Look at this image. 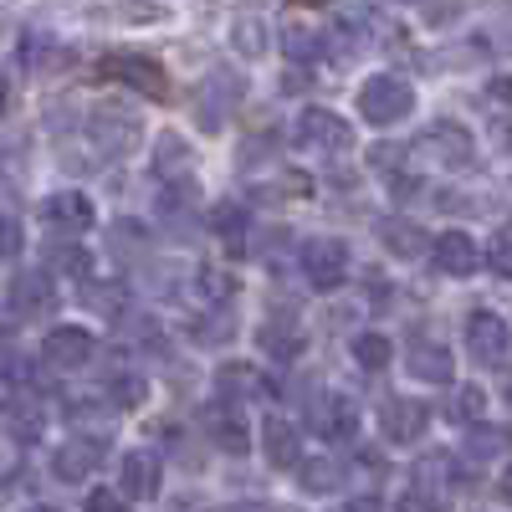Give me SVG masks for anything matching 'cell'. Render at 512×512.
Wrapping results in <instances>:
<instances>
[{
  "mask_svg": "<svg viewBox=\"0 0 512 512\" xmlns=\"http://www.w3.org/2000/svg\"><path fill=\"white\" fill-rule=\"evenodd\" d=\"M410 149V164H441V169H472L477 164V144H472V128H461L451 118L431 123Z\"/></svg>",
  "mask_w": 512,
  "mask_h": 512,
  "instance_id": "1",
  "label": "cell"
},
{
  "mask_svg": "<svg viewBox=\"0 0 512 512\" xmlns=\"http://www.w3.org/2000/svg\"><path fill=\"white\" fill-rule=\"evenodd\" d=\"M359 108H364V118L374 128H395V123H405L415 113V88L400 72H379V77H369L359 88Z\"/></svg>",
  "mask_w": 512,
  "mask_h": 512,
  "instance_id": "2",
  "label": "cell"
},
{
  "mask_svg": "<svg viewBox=\"0 0 512 512\" xmlns=\"http://www.w3.org/2000/svg\"><path fill=\"white\" fill-rule=\"evenodd\" d=\"M297 267H303L308 287H318V292L344 287L349 282V267H354L349 241L344 236H313V241H303V251H297Z\"/></svg>",
  "mask_w": 512,
  "mask_h": 512,
  "instance_id": "3",
  "label": "cell"
},
{
  "mask_svg": "<svg viewBox=\"0 0 512 512\" xmlns=\"http://www.w3.org/2000/svg\"><path fill=\"white\" fill-rule=\"evenodd\" d=\"M308 420H313V431L328 441V446H344L359 436V400L349 390H323V395H308Z\"/></svg>",
  "mask_w": 512,
  "mask_h": 512,
  "instance_id": "4",
  "label": "cell"
},
{
  "mask_svg": "<svg viewBox=\"0 0 512 512\" xmlns=\"http://www.w3.org/2000/svg\"><path fill=\"white\" fill-rule=\"evenodd\" d=\"M292 139L303 149L344 154V149H354V128H349V118H338L333 108H303L297 123H292Z\"/></svg>",
  "mask_w": 512,
  "mask_h": 512,
  "instance_id": "5",
  "label": "cell"
},
{
  "mask_svg": "<svg viewBox=\"0 0 512 512\" xmlns=\"http://www.w3.org/2000/svg\"><path fill=\"white\" fill-rule=\"evenodd\" d=\"M466 354H472L477 364H487V369L507 364L512 359V328H507V318L477 308L472 318H466Z\"/></svg>",
  "mask_w": 512,
  "mask_h": 512,
  "instance_id": "6",
  "label": "cell"
},
{
  "mask_svg": "<svg viewBox=\"0 0 512 512\" xmlns=\"http://www.w3.org/2000/svg\"><path fill=\"white\" fill-rule=\"evenodd\" d=\"M379 431L390 446H415L425 431H431V405L415 400V395H395V400H384L379 410Z\"/></svg>",
  "mask_w": 512,
  "mask_h": 512,
  "instance_id": "7",
  "label": "cell"
},
{
  "mask_svg": "<svg viewBox=\"0 0 512 512\" xmlns=\"http://www.w3.org/2000/svg\"><path fill=\"white\" fill-rule=\"evenodd\" d=\"M241 77L236 72H210L205 82H200V93H195V118H200V128H210V134H221L226 128V118H231V108L241 103Z\"/></svg>",
  "mask_w": 512,
  "mask_h": 512,
  "instance_id": "8",
  "label": "cell"
},
{
  "mask_svg": "<svg viewBox=\"0 0 512 512\" xmlns=\"http://www.w3.org/2000/svg\"><path fill=\"white\" fill-rule=\"evenodd\" d=\"M139 134H144V123H139L134 113H123V108H98V113L88 118V139H93V149H98L103 159L128 154V149L139 144Z\"/></svg>",
  "mask_w": 512,
  "mask_h": 512,
  "instance_id": "9",
  "label": "cell"
},
{
  "mask_svg": "<svg viewBox=\"0 0 512 512\" xmlns=\"http://www.w3.org/2000/svg\"><path fill=\"white\" fill-rule=\"evenodd\" d=\"M205 441L210 446H221L226 456H241V451H251V425H246V415H241V405L236 400H210L205 405Z\"/></svg>",
  "mask_w": 512,
  "mask_h": 512,
  "instance_id": "10",
  "label": "cell"
},
{
  "mask_svg": "<svg viewBox=\"0 0 512 512\" xmlns=\"http://www.w3.org/2000/svg\"><path fill=\"white\" fill-rule=\"evenodd\" d=\"M103 72H108L113 82H123V88L144 93V98H164V93H169L164 67H159L154 57H144V52H108V57H103Z\"/></svg>",
  "mask_w": 512,
  "mask_h": 512,
  "instance_id": "11",
  "label": "cell"
},
{
  "mask_svg": "<svg viewBox=\"0 0 512 512\" xmlns=\"http://www.w3.org/2000/svg\"><path fill=\"white\" fill-rule=\"evenodd\" d=\"M103 456H108V436H72V441L57 446V456H52V477L67 482V487H77V482H88V477L98 472Z\"/></svg>",
  "mask_w": 512,
  "mask_h": 512,
  "instance_id": "12",
  "label": "cell"
},
{
  "mask_svg": "<svg viewBox=\"0 0 512 512\" xmlns=\"http://www.w3.org/2000/svg\"><path fill=\"white\" fill-rule=\"evenodd\" d=\"M405 369H410V379H420V384H451V374H456V354L441 344V338H431V333H410Z\"/></svg>",
  "mask_w": 512,
  "mask_h": 512,
  "instance_id": "13",
  "label": "cell"
},
{
  "mask_svg": "<svg viewBox=\"0 0 512 512\" xmlns=\"http://www.w3.org/2000/svg\"><path fill=\"white\" fill-rule=\"evenodd\" d=\"M216 395H221V400H236V405H246V400L267 405V400H277V384H272L262 369H251V364L231 359V364L216 369Z\"/></svg>",
  "mask_w": 512,
  "mask_h": 512,
  "instance_id": "14",
  "label": "cell"
},
{
  "mask_svg": "<svg viewBox=\"0 0 512 512\" xmlns=\"http://www.w3.org/2000/svg\"><path fill=\"white\" fill-rule=\"evenodd\" d=\"M41 359H47L52 369H82V364H93L98 359V338L88 328H52L47 333V344H41Z\"/></svg>",
  "mask_w": 512,
  "mask_h": 512,
  "instance_id": "15",
  "label": "cell"
},
{
  "mask_svg": "<svg viewBox=\"0 0 512 512\" xmlns=\"http://www.w3.org/2000/svg\"><path fill=\"white\" fill-rule=\"evenodd\" d=\"M41 221H47L52 231H62V236H82L93 226V200L82 190H57V195L41 200Z\"/></svg>",
  "mask_w": 512,
  "mask_h": 512,
  "instance_id": "16",
  "label": "cell"
},
{
  "mask_svg": "<svg viewBox=\"0 0 512 512\" xmlns=\"http://www.w3.org/2000/svg\"><path fill=\"white\" fill-rule=\"evenodd\" d=\"M11 308L21 318H41L57 308V282H52V267H36V272H16L11 282Z\"/></svg>",
  "mask_w": 512,
  "mask_h": 512,
  "instance_id": "17",
  "label": "cell"
},
{
  "mask_svg": "<svg viewBox=\"0 0 512 512\" xmlns=\"http://www.w3.org/2000/svg\"><path fill=\"white\" fill-rule=\"evenodd\" d=\"M123 502H149L159 497V482H164V461L154 451H128L123 456Z\"/></svg>",
  "mask_w": 512,
  "mask_h": 512,
  "instance_id": "18",
  "label": "cell"
},
{
  "mask_svg": "<svg viewBox=\"0 0 512 512\" xmlns=\"http://www.w3.org/2000/svg\"><path fill=\"white\" fill-rule=\"evenodd\" d=\"M431 262H436L441 277H472L482 256H477V241L466 231H441L436 246H431Z\"/></svg>",
  "mask_w": 512,
  "mask_h": 512,
  "instance_id": "19",
  "label": "cell"
},
{
  "mask_svg": "<svg viewBox=\"0 0 512 512\" xmlns=\"http://www.w3.org/2000/svg\"><path fill=\"white\" fill-rule=\"evenodd\" d=\"M41 431H47V405H41L36 395H11L6 400V436L16 441V446H31V441H41Z\"/></svg>",
  "mask_w": 512,
  "mask_h": 512,
  "instance_id": "20",
  "label": "cell"
},
{
  "mask_svg": "<svg viewBox=\"0 0 512 512\" xmlns=\"http://www.w3.org/2000/svg\"><path fill=\"white\" fill-rule=\"evenodd\" d=\"M446 472H451V456H446V451L420 456V466L410 472V497H405V507H431V502H436V492L451 482Z\"/></svg>",
  "mask_w": 512,
  "mask_h": 512,
  "instance_id": "21",
  "label": "cell"
},
{
  "mask_svg": "<svg viewBox=\"0 0 512 512\" xmlns=\"http://www.w3.org/2000/svg\"><path fill=\"white\" fill-rule=\"evenodd\" d=\"M262 451L272 466H297L303 461V436H297V425L287 415H267L262 420Z\"/></svg>",
  "mask_w": 512,
  "mask_h": 512,
  "instance_id": "22",
  "label": "cell"
},
{
  "mask_svg": "<svg viewBox=\"0 0 512 512\" xmlns=\"http://www.w3.org/2000/svg\"><path fill=\"white\" fill-rule=\"evenodd\" d=\"M256 344H262V354H272L277 364H292L297 354L308 349V338H303V328H297L292 318H282V323H262V328H256Z\"/></svg>",
  "mask_w": 512,
  "mask_h": 512,
  "instance_id": "23",
  "label": "cell"
},
{
  "mask_svg": "<svg viewBox=\"0 0 512 512\" xmlns=\"http://www.w3.org/2000/svg\"><path fill=\"white\" fill-rule=\"evenodd\" d=\"M461 451L472 456V461H497V456L512 451V431H507V425H482V420H472V425H466V436H461Z\"/></svg>",
  "mask_w": 512,
  "mask_h": 512,
  "instance_id": "24",
  "label": "cell"
},
{
  "mask_svg": "<svg viewBox=\"0 0 512 512\" xmlns=\"http://www.w3.org/2000/svg\"><path fill=\"white\" fill-rule=\"evenodd\" d=\"M154 169L164 180H190L195 175V149L180 139V134H159L154 144Z\"/></svg>",
  "mask_w": 512,
  "mask_h": 512,
  "instance_id": "25",
  "label": "cell"
},
{
  "mask_svg": "<svg viewBox=\"0 0 512 512\" xmlns=\"http://www.w3.org/2000/svg\"><path fill=\"white\" fill-rule=\"evenodd\" d=\"M374 231H379V241L390 246L395 256H405V262H415V256L425 251L420 226H415V221H405V216H379V221H374Z\"/></svg>",
  "mask_w": 512,
  "mask_h": 512,
  "instance_id": "26",
  "label": "cell"
},
{
  "mask_svg": "<svg viewBox=\"0 0 512 512\" xmlns=\"http://www.w3.org/2000/svg\"><path fill=\"white\" fill-rule=\"evenodd\" d=\"M297 466H303V487L313 497L338 492V487L349 482V461H338V456H313V461H297Z\"/></svg>",
  "mask_w": 512,
  "mask_h": 512,
  "instance_id": "27",
  "label": "cell"
},
{
  "mask_svg": "<svg viewBox=\"0 0 512 512\" xmlns=\"http://www.w3.org/2000/svg\"><path fill=\"white\" fill-rule=\"evenodd\" d=\"M205 231H216L221 241H241L246 231H251V210L246 205H236V200H216V205H210L205 210Z\"/></svg>",
  "mask_w": 512,
  "mask_h": 512,
  "instance_id": "28",
  "label": "cell"
},
{
  "mask_svg": "<svg viewBox=\"0 0 512 512\" xmlns=\"http://www.w3.org/2000/svg\"><path fill=\"white\" fill-rule=\"evenodd\" d=\"M144 395H149V384H144V374H139V369H113V374H108L103 400H108L113 410H139V405H144Z\"/></svg>",
  "mask_w": 512,
  "mask_h": 512,
  "instance_id": "29",
  "label": "cell"
},
{
  "mask_svg": "<svg viewBox=\"0 0 512 512\" xmlns=\"http://www.w3.org/2000/svg\"><path fill=\"white\" fill-rule=\"evenodd\" d=\"M282 52H287V62H297V67L318 62V57H323V31H318V26H303V21H292V26L282 31Z\"/></svg>",
  "mask_w": 512,
  "mask_h": 512,
  "instance_id": "30",
  "label": "cell"
},
{
  "mask_svg": "<svg viewBox=\"0 0 512 512\" xmlns=\"http://www.w3.org/2000/svg\"><path fill=\"white\" fill-rule=\"evenodd\" d=\"M82 303L88 308H98L103 318H123L128 313V287L123 282H82Z\"/></svg>",
  "mask_w": 512,
  "mask_h": 512,
  "instance_id": "31",
  "label": "cell"
},
{
  "mask_svg": "<svg viewBox=\"0 0 512 512\" xmlns=\"http://www.w3.org/2000/svg\"><path fill=\"white\" fill-rule=\"evenodd\" d=\"M195 297H200V303H210V308H226L231 297H236V277L226 267H200L195 272Z\"/></svg>",
  "mask_w": 512,
  "mask_h": 512,
  "instance_id": "32",
  "label": "cell"
},
{
  "mask_svg": "<svg viewBox=\"0 0 512 512\" xmlns=\"http://www.w3.org/2000/svg\"><path fill=\"white\" fill-rule=\"evenodd\" d=\"M482 410H487V390H482V384H456L451 400H446V415H451L456 425L482 420Z\"/></svg>",
  "mask_w": 512,
  "mask_h": 512,
  "instance_id": "33",
  "label": "cell"
},
{
  "mask_svg": "<svg viewBox=\"0 0 512 512\" xmlns=\"http://www.w3.org/2000/svg\"><path fill=\"white\" fill-rule=\"evenodd\" d=\"M108 246H113L118 262H128V256H144V251H149V231H144L139 221H113Z\"/></svg>",
  "mask_w": 512,
  "mask_h": 512,
  "instance_id": "34",
  "label": "cell"
},
{
  "mask_svg": "<svg viewBox=\"0 0 512 512\" xmlns=\"http://www.w3.org/2000/svg\"><path fill=\"white\" fill-rule=\"evenodd\" d=\"M113 415H118V410H113L103 395H88V400H72V405H67V420H72V425H93V436H103V425H108Z\"/></svg>",
  "mask_w": 512,
  "mask_h": 512,
  "instance_id": "35",
  "label": "cell"
},
{
  "mask_svg": "<svg viewBox=\"0 0 512 512\" xmlns=\"http://www.w3.org/2000/svg\"><path fill=\"white\" fill-rule=\"evenodd\" d=\"M390 354H395V349H390V338L374 333V328L354 338V359H359V369H374V374H379L384 364H390Z\"/></svg>",
  "mask_w": 512,
  "mask_h": 512,
  "instance_id": "36",
  "label": "cell"
},
{
  "mask_svg": "<svg viewBox=\"0 0 512 512\" xmlns=\"http://www.w3.org/2000/svg\"><path fill=\"white\" fill-rule=\"evenodd\" d=\"M231 47H236L241 57H262V52H267V26L256 21V16H241V21L231 26Z\"/></svg>",
  "mask_w": 512,
  "mask_h": 512,
  "instance_id": "37",
  "label": "cell"
},
{
  "mask_svg": "<svg viewBox=\"0 0 512 512\" xmlns=\"http://www.w3.org/2000/svg\"><path fill=\"white\" fill-rule=\"evenodd\" d=\"M47 267H57V272H72V277H88V272H93V256L82 251V246H67V241H57V246H47Z\"/></svg>",
  "mask_w": 512,
  "mask_h": 512,
  "instance_id": "38",
  "label": "cell"
},
{
  "mask_svg": "<svg viewBox=\"0 0 512 512\" xmlns=\"http://www.w3.org/2000/svg\"><path fill=\"white\" fill-rule=\"evenodd\" d=\"M487 262L502 282H512V226H497L492 231V246H487Z\"/></svg>",
  "mask_w": 512,
  "mask_h": 512,
  "instance_id": "39",
  "label": "cell"
},
{
  "mask_svg": "<svg viewBox=\"0 0 512 512\" xmlns=\"http://www.w3.org/2000/svg\"><path fill=\"white\" fill-rule=\"evenodd\" d=\"M21 246H26V236H21L16 216H0V262H11V256H21Z\"/></svg>",
  "mask_w": 512,
  "mask_h": 512,
  "instance_id": "40",
  "label": "cell"
},
{
  "mask_svg": "<svg viewBox=\"0 0 512 512\" xmlns=\"http://www.w3.org/2000/svg\"><path fill=\"white\" fill-rule=\"evenodd\" d=\"M272 144H277V134H256V139H246V149H241V164L251 169V164H262V159H272V154H277Z\"/></svg>",
  "mask_w": 512,
  "mask_h": 512,
  "instance_id": "41",
  "label": "cell"
},
{
  "mask_svg": "<svg viewBox=\"0 0 512 512\" xmlns=\"http://www.w3.org/2000/svg\"><path fill=\"white\" fill-rule=\"evenodd\" d=\"M195 338H200V344H226V338H231V318H216V323H195Z\"/></svg>",
  "mask_w": 512,
  "mask_h": 512,
  "instance_id": "42",
  "label": "cell"
},
{
  "mask_svg": "<svg viewBox=\"0 0 512 512\" xmlns=\"http://www.w3.org/2000/svg\"><path fill=\"white\" fill-rule=\"evenodd\" d=\"M118 502H123V497H113V492H103V487H98V492H88V507H98V512H113Z\"/></svg>",
  "mask_w": 512,
  "mask_h": 512,
  "instance_id": "43",
  "label": "cell"
},
{
  "mask_svg": "<svg viewBox=\"0 0 512 512\" xmlns=\"http://www.w3.org/2000/svg\"><path fill=\"white\" fill-rule=\"evenodd\" d=\"M6 108H11V82L0 77V118H6Z\"/></svg>",
  "mask_w": 512,
  "mask_h": 512,
  "instance_id": "44",
  "label": "cell"
},
{
  "mask_svg": "<svg viewBox=\"0 0 512 512\" xmlns=\"http://www.w3.org/2000/svg\"><path fill=\"white\" fill-rule=\"evenodd\" d=\"M11 482H16V466H11V461H0V487H11Z\"/></svg>",
  "mask_w": 512,
  "mask_h": 512,
  "instance_id": "45",
  "label": "cell"
},
{
  "mask_svg": "<svg viewBox=\"0 0 512 512\" xmlns=\"http://www.w3.org/2000/svg\"><path fill=\"white\" fill-rule=\"evenodd\" d=\"M502 497H507V502H512V472H507V482H502Z\"/></svg>",
  "mask_w": 512,
  "mask_h": 512,
  "instance_id": "46",
  "label": "cell"
},
{
  "mask_svg": "<svg viewBox=\"0 0 512 512\" xmlns=\"http://www.w3.org/2000/svg\"><path fill=\"white\" fill-rule=\"evenodd\" d=\"M308 6H323V0H308Z\"/></svg>",
  "mask_w": 512,
  "mask_h": 512,
  "instance_id": "47",
  "label": "cell"
},
{
  "mask_svg": "<svg viewBox=\"0 0 512 512\" xmlns=\"http://www.w3.org/2000/svg\"><path fill=\"white\" fill-rule=\"evenodd\" d=\"M507 405H512V390H507Z\"/></svg>",
  "mask_w": 512,
  "mask_h": 512,
  "instance_id": "48",
  "label": "cell"
}]
</instances>
